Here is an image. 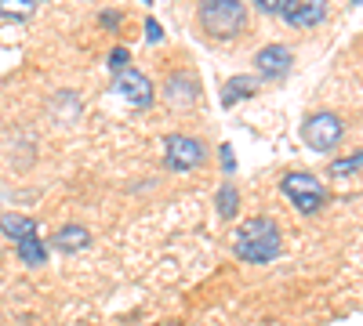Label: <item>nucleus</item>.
<instances>
[{
  "instance_id": "nucleus-23",
  "label": "nucleus",
  "mask_w": 363,
  "mask_h": 326,
  "mask_svg": "<svg viewBox=\"0 0 363 326\" xmlns=\"http://www.w3.org/2000/svg\"><path fill=\"white\" fill-rule=\"evenodd\" d=\"M352 4H363V0H352Z\"/></svg>"
},
{
  "instance_id": "nucleus-21",
  "label": "nucleus",
  "mask_w": 363,
  "mask_h": 326,
  "mask_svg": "<svg viewBox=\"0 0 363 326\" xmlns=\"http://www.w3.org/2000/svg\"><path fill=\"white\" fill-rule=\"evenodd\" d=\"M222 170H236V160H233V145H222Z\"/></svg>"
},
{
  "instance_id": "nucleus-3",
  "label": "nucleus",
  "mask_w": 363,
  "mask_h": 326,
  "mask_svg": "<svg viewBox=\"0 0 363 326\" xmlns=\"http://www.w3.org/2000/svg\"><path fill=\"white\" fill-rule=\"evenodd\" d=\"M280 192L291 199V206H294L298 214H316L320 206L327 203L323 182H320L316 174H309V170H287L280 177Z\"/></svg>"
},
{
  "instance_id": "nucleus-16",
  "label": "nucleus",
  "mask_w": 363,
  "mask_h": 326,
  "mask_svg": "<svg viewBox=\"0 0 363 326\" xmlns=\"http://www.w3.org/2000/svg\"><path fill=\"white\" fill-rule=\"evenodd\" d=\"M356 170H363V149L330 163V174H335V177H349V174H356Z\"/></svg>"
},
{
  "instance_id": "nucleus-17",
  "label": "nucleus",
  "mask_w": 363,
  "mask_h": 326,
  "mask_svg": "<svg viewBox=\"0 0 363 326\" xmlns=\"http://www.w3.org/2000/svg\"><path fill=\"white\" fill-rule=\"evenodd\" d=\"M109 69H113V76H116V73H124V69H131V51H128V47H113V54H109Z\"/></svg>"
},
{
  "instance_id": "nucleus-10",
  "label": "nucleus",
  "mask_w": 363,
  "mask_h": 326,
  "mask_svg": "<svg viewBox=\"0 0 363 326\" xmlns=\"http://www.w3.org/2000/svg\"><path fill=\"white\" fill-rule=\"evenodd\" d=\"M164 95L174 109H189L196 98H200V87H196V76L193 73H171L167 76V87H164Z\"/></svg>"
},
{
  "instance_id": "nucleus-1",
  "label": "nucleus",
  "mask_w": 363,
  "mask_h": 326,
  "mask_svg": "<svg viewBox=\"0 0 363 326\" xmlns=\"http://www.w3.org/2000/svg\"><path fill=\"white\" fill-rule=\"evenodd\" d=\"M233 250L240 261L247 264H269L277 261L280 250H284V240H280V228L272 218H251L236 228L233 235Z\"/></svg>"
},
{
  "instance_id": "nucleus-19",
  "label": "nucleus",
  "mask_w": 363,
  "mask_h": 326,
  "mask_svg": "<svg viewBox=\"0 0 363 326\" xmlns=\"http://www.w3.org/2000/svg\"><path fill=\"white\" fill-rule=\"evenodd\" d=\"M120 18H124L120 11H102V15H99L102 29H109V33H116V29H120Z\"/></svg>"
},
{
  "instance_id": "nucleus-11",
  "label": "nucleus",
  "mask_w": 363,
  "mask_h": 326,
  "mask_svg": "<svg viewBox=\"0 0 363 326\" xmlns=\"http://www.w3.org/2000/svg\"><path fill=\"white\" fill-rule=\"evenodd\" d=\"M251 95H258V76H229L225 87H222V105L233 109V105H240Z\"/></svg>"
},
{
  "instance_id": "nucleus-24",
  "label": "nucleus",
  "mask_w": 363,
  "mask_h": 326,
  "mask_svg": "<svg viewBox=\"0 0 363 326\" xmlns=\"http://www.w3.org/2000/svg\"><path fill=\"white\" fill-rule=\"evenodd\" d=\"M145 4H149V0H145Z\"/></svg>"
},
{
  "instance_id": "nucleus-22",
  "label": "nucleus",
  "mask_w": 363,
  "mask_h": 326,
  "mask_svg": "<svg viewBox=\"0 0 363 326\" xmlns=\"http://www.w3.org/2000/svg\"><path fill=\"white\" fill-rule=\"evenodd\" d=\"M160 326H178V322H160Z\"/></svg>"
},
{
  "instance_id": "nucleus-2",
  "label": "nucleus",
  "mask_w": 363,
  "mask_h": 326,
  "mask_svg": "<svg viewBox=\"0 0 363 326\" xmlns=\"http://www.w3.org/2000/svg\"><path fill=\"white\" fill-rule=\"evenodd\" d=\"M196 22L211 40H236L247 29V4L244 0H200Z\"/></svg>"
},
{
  "instance_id": "nucleus-13",
  "label": "nucleus",
  "mask_w": 363,
  "mask_h": 326,
  "mask_svg": "<svg viewBox=\"0 0 363 326\" xmlns=\"http://www.w3.org/2000/svg\"><path fill=\"white\" fill-rule=\"evenodd\" d=\"M18 250V261L29 264V269H40V264H48V247L40 243V235H29V240H18L15 243Z\"/></svg>"
},
{
  "instance_id": "nucleus-15",
  "label": "nucleus",
  "mask_w": 363,
  "mask_h": 326,
  "mask_svg": "<svg viewBox=\"0 0 363 326\" xmlns=\"http://www.w3.org/2000/svg\"><path fill=\"white\" fill-rule=\"evenodd\" d=\"M215 211H218L222 221H233V218H236V211H240V192H236V185H222V189H218Z\"/></svg>"
},
{
  "instance_id": "nucleus-9",
  "label": "nucleus",
  "mask_w": 363,
  "mask_h": 326,
  "mask_svg": "<svg viewBox=\"0 0 363 326\" xmlns=\"http://www.w3.org/2000/svg\"><path fill=\"white\" fill-rule=\"evenodd\" d=\"M87 247H91V228L80 221H69L51 235V250H58V254H80Z\"/></svg>"
},
{
  "instance_id": "nucleus-7",
  "label": "nucleus",
  "mask_w": 363,
  "mask_h": 326,
  "mask_svg": "<svg viewBox=\"0 0 363 326\" xmlns=\"http://www.w3.org/2000/svg\"><path fill=\"white\" fill-rule=\"evenodd\" d=\"M291 66H294V54H291L287 44H265V47L255 54V73H258V80H280V76L291 73Z\"/></svg>"
},
{
  "instance_id": "nucleus-12",
  "label": "nucleus",
  "mask_w": 363,
  "mask_h": 326,
  "mask_svg": "<svg viewBox=\"0 0 363 326\" xmlns=\"http://www.w3.org/2000/svg\"><path fill=\"white\" fill-rule=\"evenodd\" d=\"M0 232L8 235V240H29V235H37V221L26 218V214H4L0 218Z\"/></svg>"
},
{
  "instance_id": "nucleus-18",
  "label": "nucleus",
  "mask_w": 363,
  "mask_h": 326,
  "mask_svg": "<svg viewBox=\"0 0 363 326\" xmlns=\"http://www.w3.org/2000/svg\"><path fill=\"white\" fill-rule=\"evenodd\" d=\"M255 4H258V11H262V15L280 18V15H284V8H287V0H255Z\"/></svg>"
},
{
  "instance_id": "nucleus-20",
  "label": "nucleus",
  "mask_w": 363,
  "mask_h": 326,
  "mask_svg": "<svg viewBox=\"0 0 363 326\" xmlns=\"http://www.w3.org/2000/svg\"><path fill=\"white\" fill-rule=\"evenodd\" d=\"M145 40L149 44H160L164 40V29L157 25V18H145Z\"/></svg>"
},
{
  "instance_id": "nucleus-6",
  "label": "nucleus",
  "mask_w": 363,
  "mask_h": 326,
  "mask_svg": "<svg viewBox=\"0 0 363 326\" xmlns=\"http://www.w3.org/2000/svg\"><path fill=\"white\" fill-rule=\"evenodd\" d=\"M116 95L124 98L131 109H149L157 102V87H153V80H149L145 73L124 69V73H116Z\"/></svg>"
},
{
  "instance_id": "nucleus-5",
  "label": "nucleus",
  "mask_w": 363,
  "mask_h": 326,
  "mask_svg": "<svg viewBox=\"0 0 363 326\" xmlns=\"http://www.w3.org/2000/svg\"><path fill=\"white\" fill-rule=\"evenodd\" d=\"M203 160H207V149L200 138H193L186 131H174L164 138V163L171 170H196V167H203Z\"/></svg>"
},
{
  "instance_id": "nucleus-4",
  "label": "nucleus",
  "mask_w": 363,
  "mask_h": 326,
  "mask_svg": "<svg viewBox=\"0 0 363 326\" xmlns=\"http://www.w3.org/2000/svg\"><path fill=\"white\" fill-rule=\"evenodd\" d=\"M342 138H345L342 116L327 112V109L306 116V124H301V141H306L313 153H335L338 145H342Z\"/></svg>"
},
{
  "instance_id": "nucleus-14",
  "label": "nucleus",
  "mask_w": 363,
  "mask_h": 326,
  "mask_svg": "<svg viewBox=\"0 0 363 326\" xmlns=\"http://www.w3.org/2000/svg\"><path fill=\"white\" fill-rule=\"evenodd\" d=\"M44 0H0V18H11V22H26L33 15Z\"/></svg>"
},
{
  "instance_id": "nucleus-8",
  "label": "nucleus",
  "mask_w": 363,
  "mask_h": 326,
  "mask_svg": "<svg viewBox=\"0 0 363 326\" xmlns=\"http://www.w3.org/2000/svg\"><path fill=\"white\" fill-rule=\"evenodd\" d=\"M291 29H316L327 18V0H287L280 15Z\"/></svg>"
}]
</instances>
